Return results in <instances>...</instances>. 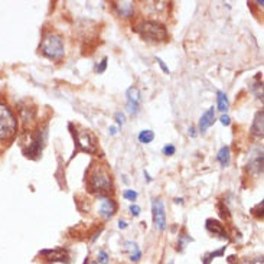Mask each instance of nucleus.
Segmentation results:
<instances>
[{"mask_svg":"<svg viewBox=\"0 0 264 264\" xmlns=\"http://www.w3.org/2000/svg\"><path fill=\"white\" fill-rule=\"evenodd\" d=\"M87 182L89 191L97 195H105L111 191V176L105 166L92 163L87 174Z\"/></svg>","mask_w":264,"mask_h":264,"instance_id":"obj_1","label":"nucleus"},{"mask_svg":"<svg viewBox=\"0 0 264 264\" xmlns=\"http://www.w3.org/2000/svg\"><path fill=\"white\" fill-rule=\"evenodd\" d=\"M134 30L146 41L161 42V41H166V38H168L166 28L162 23L155 22V20H142L140 23H137Z\"/></svg>","mask_w":264,"mask_h":264,"instance_id":"obj_2","label":"nucleus"},{"mask_svg":"<svg viewBox=\"0 0 264 264\" xmlns=\"http://www.w3.org/2000/svg\"><path fill=\"white\" fill-rule=\"evenodd\" d=\"M39 49H41V52L44 54L46 58L54 59V61H61V59L64 58V55H65L64 41L57 33H48V35H45Z\"/></svg>","mask_w":264,"mask_h":264,"instance_id":"obj_3","label":"nucleus"},{"mask_svg":"<svg viewBox=\"0 0 264 264\" xmlns=\"http://www.w3.org/2000/svg\"><path fill=\"white\" fill-rule=\"evenodd\" d=\"M16 129H17V121L13 113L7 105L0 103V140H7L13 137Z\"/></svg>","mask_w":264,"mask_h":264,"instance_id":"obj_4","label":"nucleus"},{"mask_svg":"<svg viewBox=\"0 0 264 264\" xmlns=\"http://www.w3.org/2000/svg\"><path fill=\"white\" fill-rule=\"evenodd\" d=\"M70 129L73 130L71 133H73L74 142H75V146H77V149L74 150V155L78 153V152H88V153L95 152V140H94L91 133L88 130L77 132V130H74L71 124H70Z\"/></svg>","mask_w":264,"mask_h":264,"instance_id":"obj_5","label":"nucleus"},{"mask_svg":"<svg viewBox=\"0 0 264 264\" xmlns=\"http://www.w3.org/2000/svg\"><path fill=\"white\" fill-rule=\"evenodd\" d=\"M152 215H153V222L155 227L159 231L166 230V212H165V205L161 199H153L152 202Z\"/></svg>","mask_w":264,"mask_h":264,"instance_id":"obj_6","label":"nucleus"},{"mask_svg":"<svg viewBox=\"0 0 264 264\" xmlns=\"http://www.w3.org/2000/svg\"><path fill=\"white\" fill-rule=\"evenodd\" d=\"M41 254L46 259V262L52 263H70V251L65 249L44 250Z\"/></svg>","mask_w":264,"mask_h":264,"instance_id":"obj_7","label":"nucleus"},{"mask_svg":"<svg viewBox=\"0 0 264 264\" xmlns=\"http://www.w3.org/2000/svg\"><path fill=\"white\" fill-rule=\"evenodd\" d=\"M126 97H127V111L136 116L139 113V104H140V91L136 87H130L126 91Z\"/></svg>","mask_w":264,"mask_h":264,"instance_id":"obj_8","label":"nucleus"},{"mask_svg":"<svg viewBox=\"0 0 264 264\" xmlns=\"http://www.w3.org/2000/svg\"><path fill=\"white\" fill-rule=\"evenodd\" d=\"M116 211H117V205H116V202L113 199H110V198H101L100 199L98 212H100V215L103 217L104 220H110L114 215Z\"/></svg>","mask_w":264,"mask_h":264,"instance_id":"obj_9","label":"nucleus"},{"mask_svg":"<svg viewBox=\"0 0 264 264\" xmlns=\"http://www.w3.org/2000/svg\"><path fill=\"white\" fill-rule=\"evenodd\" d=\"M205 228L211 234L217 235V237H220V238H224V240L228 238V234H227V231H225V227L221 224L220 221L212 220V218L206 220Z\"/></svg>","mask_w":264,"mask_h":264,"instance_id":"obj_10","label":"nucleus"},{"mask_svg":"<svg viewBox=\"0 0 264 264\" xmlns=\"http://www.w3.org/2000/svg\"><path fill=\"white\" fill-rule=\"evenodd\" d=\"M214 121H215V108L209 107L199 120V132L205 133L214 124Z\"/></svg>","mask_w":264,"mask_h":264,"instance_id":"obj_11","label":"nucleus"},{"mask_svg":"<svg viewBox=\"0 0 264 264\" xmlns=\"http://www.w3.org/2000/svg\"><path fill=\"white\" fill-rule=\"evenodd\" d=\"M114 7H116V12L118 15L123 16V17H130L134 13V4H133V1H129V0L116 1Z\"/></svg>","mask_w":264,"mask_h":264,"instance_id":"obj_12","label":"nucleus"},{"mask_svg":"<svg viewBox=\"0 0 264 264\" xmlns=\"http://www.w3.org/2000/svg\"><path fill=\"white\" fill-rule=\"evenodd\" d=\"M264 113L263 110H260L253 121V126H251V133L257 137H263V130H264Z\"/></svg>","mask_w":264,"mask_h":264,"instance_id":"obj_13","label":"nucleus"},{"mask_svg":"<svg viewBox=\"0 0 264 264\" xmlns=\"http://www.w3.org/2000/svg\"><path fill=\"white\" fill-rule=\"evenodd\" d=\"M217 161L220 162L222 168H227L231 162V152H230V147L228 146H222L217 155Z\"/></svg>","mask_w":264,"mask_h":264,"instance_id":"obj_14","label":"nucleus"},{"mask_svg":"<svg viewBox=\"0 0 264 264\" xmlns=\"http://www.w3.org/2000/svg\"><path fill=\"white\" fill-rule=\"evenodd\" d=\"M249 169L251 172H254L256 175L262 176V174H263V152H262V150H260V153L256 156V159L250 163Z\"/></svg>","mask_w":264,"mask_h":264,"instance_id":"obj_15","label":"nucleus"},{"mask_svg":"<svg viewBox=\"0 0 264 264\" xmlns=\"http://www.w3.org/2000/svg\"><path fill=\"white\" fill-rule=\"evenodd\" d=\"M126 250L130 253V260L132 262H139L140 260V257H142V251L139 249V246L136 244V243H133V241H127L126 243Z\"/></svg>","mask_w":264,"mask_h":264,"instance_id":"obj_16","label":"nucleus"},{"mask_svg":"<svg viewBox=\"0 0 264 264\" xmlns=\"http://www.w3.org/2000/svg\"><path fill=\"white\" fill-rule=\"evenodd\" d=\"M217 95H218V97H217V100H218L217 107H218V110H220L221 113H225V111L230 108V101H228V98H227V94L222 92V91H218Z\"/></svg>","mask_w":264,"mask_h":264,"instance_id":"obj_17","label":"nucleus"},{"mask_svg":"<svg viewBox=\"0 0 264 264\" xmlns=\"http://www.w3.org/2000/svg\"><path fill=\"white\" fill-rule=\"evenodd\" d=\"M153 139H155V133L152 132V130H142L140 134H139V142H140V143H143V145H149V143H152V142H153Z\"/></svg>","mask_w":264,"mask_h":264,"instance_id":"obj_18","label":"nucleus"},{"mask_svg":"<svg viewBox=\"0 0 264 264\" xmlns=\"http://www.w3.org/2000/svg\"><path fill=\"white\" fill-rule=\"evenodd\" d=\"M224 251H225V247H221V249L217 250V251L208 253V254H205V256H204L202 262H204V264H209L212 259H215V257H222V256H224Z\"/></svg>","mask_w":264,"mask_h":264,"instance_id":"obj_19","label":"nucleus"},{"mask_svg":"<svg viewBox=\"0 0 264 264\" xmlns=\"http://www.w3.org/2000/svg\"><path fill=\"white\" fill-rule=\"evenodd\" d=\"M137 196H139V193L136 191H133V189H126V191L123 192V198L127 199V201H136Z\"/></svg>","mask_w":264,"mask_h":264,"instance_id":"obj_20","label":"nucleus"},{"mask_svg":"<svg viewBox=\"0 0 264 264\" xmlns=\"http://www.w3.org/2000/svg\"><path fill=\"white\" fill-rule=\"evenodd\" d=\"M191 241H193V238H191V237H188L186 234H180L179 235V243H177V246L180 247V250L185 247V244L186 243H191Z\"/></svg>","mask_w":264,"mask_h":264,"instance_id":"obj_21","label":"nucleus"},{"mask_svg":"<svg viewBox=\"0 0 264 264\" xmlns=\"http://www.w3.org/2000/svg\"><path fill=\"white\" fill-rule=\"evenodd\" d=\"M129 211H130V214H132L133 217H139L140 215V212H142V208L139 205H134V204H132V205L129 206Z\"/></svg>","mask_w":264,"mask_h":264,"instance_id":"obj_22","label":"nucleus"},{"mask_svg":"<svg viewBox=\"0 0 264 264\" xmlns=\"http://www.w3.org/2000/svg\"><path fill=\"white\" fill-rule=\"evenodd\" d=\"M105 68H107V58L104 57V58L101 59V62H100V65L95 67V71H97V74H103L104 71H105Z\"/></svg>","mask_w":264,"mask_h":264,"instance_id":"obj_23","label":"nucleus"},{"mask_svg":"<svg viewBox=\"0 0 264 264\" xmlns=\"http://www.w3.org/2000/svg\"><path fill=\"white\" fill-rule=\"evenodd\" d=\"M176 152V147L174 145H168V146L163 147V153L166 155V156H172V155H175Z\"/></svg>","mask_w":264,"mask_h":264,"instance_id":"obj_24","label":"nucleus"},{"mask_svg":"<svg viewBox=\"0 0 264 264\" xmlns=\"http://www.w3.org/2000/svg\"><path fill=\"white\" fill-rule=\"evenodd\" d=\"M98 262L101 264H108V256H107V253L104 250H101L98 253Z\"/></svg>","mask_w":264,"mask_h":264,"instance_id":"obj_25","label":"nucleus"},{"mask_svg":"<svg viewBox=\"0 0 264 264\" xmlns=\"http://www.w3.org/2000/svg\"><path fill=\"white\" fill-rule=\"evenodd\" d=\"M116 121H117L118 126H123L124 124V121H126V117H124V114L123 113H116Z\"/></svg>","mask_w":264,"mask_h":264,"instance_id":"obj_26","label":"nucleus"},{"mask_svg":"<svg viewBox=\"0 0 264 264\" xmlns=\"http://www.w3.org/2000/svg\"><path fill=\"white\" fill-rule=\"evenodd\" d=\"M220 120L222 126H230L231 124V118H230V116H227V114H222Z\"/></svg>","mask_w":264,"mask_h":264,"instance_id":"obj_27","label":"nucleus"},{"mask_svg":"<svg viewBox=\"0 0 264 264\" xmlns=\"http://www.w3.org/2000/svg\"><path fill=\"white\" fill-rule=\"evenodd\" d=\"M156 61H158V64H159V67H161L162 71H163V73H165V74H171V70H169V68L166 67V64H165V62H163V61H162L161 58H156Z\"/></svg>","mask_w":264,"mask_h":264,"instance_id":"obj_28","label":"nucleus"},{"mask_svg":"<svg viewBox=\"0 0 264 264\" xmlns=\"http://www.w3.org/2000/svg\"><path fill=\"white\" fill-rule=\"evenodd\" d=\"M118 228H120V230H126V228H127V222L120 221V222H118Z\"/></svg>","mask_w":264,"mask_h":264,"instance_id":"obj_29","label":"nucleus"},{"mask_svg":"<svg viewBox=\"0 0 264 264\" xmlns=\"http://www.w3.org/2000/svg\"><path fill=\"white\" fill-rule=\"evenodd\" d=\"M253 264H263V257H259V259H256Z\"/></svg>","mask_w":264,"mask_h":264,"instance_id":"obj_30","label":"nucleus"},{"mask_svg":"<svg viewBox=\"0 0 264 264\" xmlns=\"http://www.w3.org/2000/svg\"><path fill=\"white\" fill-rule=\"evenodd\" d=\"M108 132H110L111 134H113V136H114V134L117 133V127H114V126H113V127H110V129H108Z\"/></svg>","mask_w":264,"mask_h":264,"instance_id":"obj_31","label":"nucleus"},{"mask_svg":"<svg viewBox=\"0 0 264 264\" xmlns=\"http://www.w3.org/2000/svg\"><path fill=\"white\" fill-rule=\"evenodd\" d=\"M145 176H146L147 182H152V180H153V179H152V177H150V176H149V174H147L146 171H145Z\"/></svg>","mask_w":264,"mask_h":264,"instance_id":"obj_32","label":"nucleus"},{"mask_svg":"<svg viewBox=\"0 0 264 264\" xmlns=\"http://www.w3.org/2000/svg\"><path fill=\"white\" fill-rule=\"evenodd\" d=\"M189 134H191L192 137H195V129H193V127H191V129H189Z\"/></svg>","mask_w":264,"mask_h":264,"instance_id":"obj_33","label":"nucleus"},{"mask_svg":"<svg viewBox=\"0 0 264 264\" xmlns=\"http://www.w3.org/2000/svg\"><path fill=\"white\" fill-rule=\"evenodd\" d=\"M175 202L176 204H182V202H183V199H182V198H176Z\"/></svg>","mask_w":264,"mask_h":264,"instance_id":"obj_34","label":"nucleus"},{"mask_svg":"<svg viewBox=\"0 0 264 264\" xmlns=\"http://www.w3.org/2000/svg\"><path fill=\"white\" fill-rule=\"evenodd\" d=\"M171 264H174V262H171Z\"/></svg>","mask_w":264,"mask_h":264,"instance_id":"obj_35","label":"nucleus"},{"mask_svg":"<svg viewBox=\"0 0 264 264\" xmlns=\"http://www.w3.org/2000/svg\"><path fill=\"white\" fill-rule=\"evenodd\" d=\"M92 264H95V263H92Z\"/></svg>","mask_w":264,"mask_h":264,"instance_id":"obj_36","label":"nucleus"}]
</instances>
